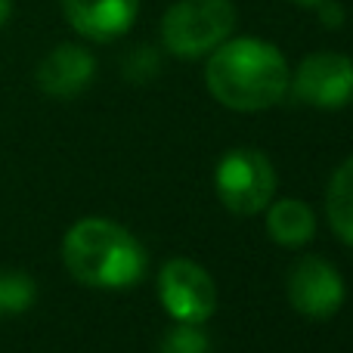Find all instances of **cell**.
<instances>
[{
	"label": "cell",
	"instance_id": "8992f818",
	"mask_svg": "<svg viewBox=\"0 0 353 353\" xmlns=\"http://www.w3.org/2000/svg\"><path fill=\"white\" fill-rule=\"evenodd\" d=\"M288 90L316 109H341L353 99V59L335 50L304 56Z\"/></svg>",
	"mask_w": 353,
	"mask_h": 353
},
{
	"label": "cell",
	"instance_id": "277c9868",
	"mask_svg": "<svg viewBox=\"0 0 353 353\" xmlns=\"http://www.w3.org/2000/svg\"><path fill=\"white\" fill-rule=\"evenodd\" d=\"M214 189L226 211L239 217H254L273 201L276 171L267 155L257 149H232L217 161Z\"/></svg>",
	"mask_w": 353,
	"mask_h": 353
},
{
	"label": "cell",
	"instance_id": "7a4b0ae2",
	"mask_svg": "<svg viewBox=\"0 0 353 353\" xmlns=\"http://www.w3.org/2000/svg\"><path fill=\"white\" fill-rule=\"evenodd\" d=\"M62 263L87 288H130L146 273V251L121 223L87 217L62 239Z\"/></svg>",
	"mask_w": 353,
	"mask_h": 353
},
{
	"label": "cell",
	"instance_id": "30bf717a",
	"mask_svg": "<svg viewBox=\"0 0 353 353\" xmlns=\"http://www.w3.org/2000/svg\"><path fill=\"white\" fill-rule=\"evenodd\" d=\"M267 232L282 248H301L316 232V217L310 205L301 199H282L276 205H267Z\"/></svg>",
	"mask_w": 353,
	"mask_h": 353
},
{
	"label": "cell",
	"instance_id": "6da1fadb",
	"mask_svg": "<svg viewBox=\"0 0 353 353\" xmlns=\"http://www.w3.org/2000/svg\"><path fill=\"white\" fill-rule=\"evenodd\" d=\"M208 93L232 112H263L282 103L292 72L279 47L261 37H226L208 53Z\"/></svg>",
	"mask_w": 353,
	"mask_h": 353
},
{
	"label": "cell",
	"instance_id": "52a82bcc",
	"mask_svg": "<svg viewBox=\"0 0 353 353\" xmlns=\"http://www.w3.org/2000/svg\"><path fill=\"white\" fill-rule=\"evenodd\" d=\"M292 307L307 319H329L344 304V279L325 257H301L285 282Z\"/></svg>",
	"mask_w": 353,
	"mask_h": 353
},
{
	"label": "cell",
	"instance_id": "ba28073f",
	"mask_svg": "<svg viewBox=\"0 0 353 353\" xmlns=\"http://www.w3.org/2000/svg\"><path fill=\"white\" fill-rule=\"evenodd\" d=\"M65 22L81 37L109 43L128 34L140 16V0H59Z\"/></svg>",
	"mask_w": 353,
	"mask_h": 353
},
{
	"label": "cell",
	"instance_id": "4fadbf2b",
	"mask_svg": "<svg viewBox=\"0 0 353 353\" xmlns=\"http://www.w3.org/2000/svg\"><path fill=\"white\" fill-rule=\"evenodd\" d=\"M211 341L195 323H176L165 338H161V353H208Z\"/></svg>",
	"mask_w": 353,
	"mask_h": 353
},
{
	"label": "cell",
	"instance_id": "3957f363",
	"mask_svg": "<svg viewBox=\"0 0 353 353\" xmlns=\"http://www.w3.org/2000/svg\"><path fill=\"white\" fill-rule=\"evenodd\" d=\"M236 22L232 0H176L161 19V43L176 59H201L232 37Z\"/></svg>",
	"mask_w": 353,
	"mask_h": 353
},
{
	"label": "cell",
	"instance_id": "5bb4252c",
	"mask_svg": "<svg viewBox=\"0 0 353 353\" xmlns=\"http://www.w3.org/2000/svg\"><path fill=\"white\" fill-rule=\"evenodd\" d=\"M121 72L130 84H149V81L161 72V59H159V53H155V47H146V43L134 47L124 56Z\"/></svg>",
	"mask_w": 353,
	"mask_h": 353
},
{
	"label": "cell",
	"instance_id": "5b68a950",
	"mask_svg": "<svg viewBox=\"0 0 353 353\" xmlns=\"http://www.w3.org/2000/svg\"><path fill=\"white\" fill-rule=\"evenodd\" d=\"M159 298L176 323L201 325L217 310V288L205 267L186 257H171L159 273Z\"/></svg>",
	"mask_w": 353,
	"mask_h": 353
},
{
	"label": "cell",
	"instance_id": "ac0fdd59",
	"mask_svg": "<svg viewBox=\"0 0 353 353\" xmlns=\"http://www.w3.org/2000/svg\"><path fill=\"white\" fill-rule=\"evenodd\" d=\"M0 316H3V301H0Z\"/></svg>",
	"mask_w": 353,
	"mask_h": 353
},
{
	"label": "cell",
	"instance_id": "e0dca14e",
	"mask_svg": "<svg viewBox=\"0 0 353 353\" xmlns=\"http://www.w3.org/2000/svg\"><path fill=\"white\" fill-rule=\"evenodd\" d=\"M292 3H294V6H304V10H316L323 0H292Z\"/></svg>",
	"mask_w": 353,
	"mask_h": 353
},
{
	"label": "cell",
	"instance_id": "2e32d148",
	"mask_svg": "<svg viewBox=\"0 0 353 353\" xmlns=\"http://www.w3.org/2000/svg\"><path fill=\"white\" fill-rule=\"evenodd\" d=\"M10 16H12V0H0V28L10 22Z\"/></svg>",
	"mask_w": 353,
	"mask_h": 353
},
{
	"label": "cell",
	"instance_id": "8fae6325",
	"mask_svg": "<svg viewBox=\"0 0 353 353\" xmlns=\"http://www.w3.org/2000/svg\"><path fill=\"white\" fill-rule=\"evenodd\" d=\"M325 214L335 236L353 248V155L332 174L325 189Z\"/></svg>",
	"mask_w": 353,
	"mask_h": 353
},
{
	"label": "cell",
	"instance_id": "7c38bea8",
	"mask_svg": "<svg viewBox=\"0 0 353 353\" xmlns=\"http://www.w3.org/2000/svg\"><path fill=\"white\" fill-rule=\"evenodd\" d=\"M3 313H25L34 304V279L28 273H0Z\"/></svg>",
	"mask_w": 353,
	"mask_h": 353
},
{
	"label": "cell",
	"instance_id": "9a60e30c",
	"mask_svg": "<svg viewBox=\"0 0 353 353\" xmlns=\"http://www.w3.org/2000/svg\"><path fill=\"white\" fill-rule=\"evenodd\" d=\"M316 16L325 28H341L344 25V6L338 3V0H323V3L316 6Z\"/></svg>",
	"mask_w": 353,
	"mask_h": 353
},
{
	"label": "cell",
	"instance_id": "9c48e42d",
	"mask_svg": "<svg viewBox=\"0 0 353 353\" xmlns=\"http://www.w3.org/2000/svg\"><path fill=\"white\" fill-rule=\"evenodd\" d=\"M93 74H97V59L90 50L81 43H59L37 62L34 81L47 97L72 99L90 87Z\"/></svg>",
	"mask_w": 353,
	"mask_h": 353
}]
</instances>
